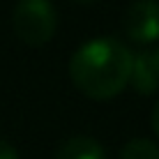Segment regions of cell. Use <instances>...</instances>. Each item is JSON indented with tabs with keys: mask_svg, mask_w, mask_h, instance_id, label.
Wrapping results in <instances>:
<instances>
[{
	"mask_svg": "<svg viewBox=\"0 0 159 159\" xmlns=\"http://www.w3.org/2000/svg\"><path fill=\"white\" fill-rule=\"evenodd\" d=\"M134 53L111 37L85 42L69 60V79L90 99H113L129 85Z\"/></svg>",
	"mask_w": 159,
	"mask_h": 159,
	"instance_id": "1",
	"label": "cell"
},
{
	"mask_svg": "<svg viewBox=\"0 0 159 159\" xmlns=\"http://www.w3.org/2000/svg\"><path fill=\"white\" fill-rule=\"evenodd\" d=\"M14 32L28 46H44L53 39L58 28V14L51 0H19L12 14Z\"/></svg>",
	"mask_w": 159,
	"mask_h": 159,
	"instance_id": "2",
	"label": "cell"
},
{
	"mask_svg": "<svg viewBox=\"0 0 159 159\" xmlns=\"http://www.w3.org/2000/svg\"><path fill=\"white\" fill-rule=\"evenodd\" d=\"M125 35L136 44H152L159 39V2L136 0L129 5L122 19Z\"/></svg>",
	"mask_w": 159,
	"mask_h": 159,
	"instance_id": "3",
	"label": "cell"
},
{
	"mask_svg": "<svg viewBox=\"0 0 159 159\" xmlns=\"http://www.w3.org/2000/svg\"><path fill=\"white\" fill-rule=\"evenodd\" d=\"M129 83L134 85V90L139 95H152L159 90V76L152 67L150 53H136L134 62H131V76Z\"/></svg>",
	"mask_w": 159,
	"mask_h": 159,
	"instance_id": "4",
	"label": "cell"
},
{
	"mask_svg": "<svg viewBox=\"0 0 159 159\" xmlns=\"http://www.w3.org/2000/svg\"><path fill=\"white\" fill-rule=\"evenodd\" d=\"M56 159H106L99 141L90 136H72L60 145Z\"/></svg>",
	"mask_w": 159,
	"mask_h": 159,
	"instance_id": "5",
	"label": "cell"
},
{
	"mask_svg": "<svg viewBox=\"0 0 159 159\" xmlns=\"http://www.w3.org/2000/svg\"><path fill=\"white\" fill-rule=\"evenodd\" d=\"M120 159H159V148L148 139H131L122 148Z\"/></svg>",
	"mask_w": 159,
	"mask_h": 159,
	"instance_id": "6",
	"label": "cell"
},
{
	"mask_svg": "<svg viewBox=\"0 0 159 159\" xmlns=\"http://www.w3.org/2000/svg\"><path fill=\"white\" fill-rule=\"evenodd\" d=\"M0 159H19L16 148L12 143H7V141H2V139H0Z\"/></svg>",
	"mask_w": 159,
	"mask_h": 159,
	"instance_id": "7",
	"label": "cell"
},
{
	"mask_svg": "<svg viewBox=\"0 0 159 159\" xmlns=\"http://www.w3.org/2000/svg\"><path fill=\"white\" fill-rule=\"evenodd\" d=\"M152 129H155V134H157V139H159V102L155 104V108H152Z\"/></svg>",
	"mask_w": 159,
	"mask_h": 159,
	"instance_id": "8",
	"label": "cell"
},
{
	"mask_svg": "<svg viewBox=\"0 0 159 159\" xmlns=\"http://www.w3.org/2000/svg\"><path fill=\"white\" fill-rule=\"evenodd\" d=\"M150 60H152V67H155V72H157V76H159V48L150 53Z\"/></svg>",
	"mask_w": 159,
	"mask_h": 159,
	"instance_id": "9",
	"label": "cell"
},
{
	"mask_svg": "<svg viewBox=\"0 0 159 159\" xmlns=\"http://www.w3.org/2000/svg\"><path fill=\"white\" fill-rule=\"evenodd\" d=\"M76 2H81V5H92V2H99V0H76Z\"/></svg>",
	"mask_w": 159,
	"mask_h": 159,
	"instance_id": "10",
	"label": "cell"
}]
</instances>
